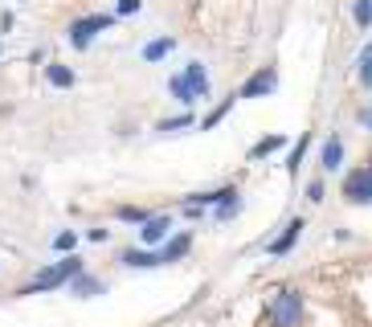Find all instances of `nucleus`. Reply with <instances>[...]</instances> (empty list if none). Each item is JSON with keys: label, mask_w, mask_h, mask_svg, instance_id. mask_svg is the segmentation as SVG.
I'll list each match as a JSON object with an SVG mask.
<instances>
[{"label": "nucleus", "mask_w": 372, "mask_h": 327, "mask_svg": "<svg viewBox=\"0 0 372 327\" xmlns=\"http://www.w3.org/2000/svg\"><path fill=\"white\" fill-rule=\"evenodd\" d=\"M119 262H123V266H131V270H152V266H160V254H147V250H127Z\"/></svg>", "instance_id": "9"}, {"label": "nucleus", "mask_w": 372, "mask_h": 327, "mask_svg": "<svg viewBox=\"0 0 372 327\" xmlns=\"http://www.w3.org/2000/svg\"><path fill=\"white\" fill-rule=\"evenodd\" d=\"M360 123H364V127L372 131V107H364V111H360Z\"/></svg>", "instance_id": "26"}, {"label": "nucleus", "mask_w": 372, "mask_h": 327, "mask_svg": "<svg viewBox=\"0 0 372 327\" xmlns=\"http://www.w3.org/2000/svg\"><path fill=\"white\" fill-rule=\"evenodd\" d=\"M299 311H303L299 291H282L274 299V307H270V319H274V327H295L299 323Z\"/></svg>", "instance_id": "3"}, {"label": "nucleus", "mask_w": 372, "mask_h": 327, "mask_svg": "<svg viewBox=\"0 0 372 327\" xmlns=\"http://www.w3.org/2000/svg\"><path fill=\"white\" fill-rule=\"evenodd\" d=\"M185 82L192 86V94H197V98H209V74H205V66H201V62H188Z\"/></svg>", "instance_id": "6"}, {"label": "nucleus", "mask_w": 372, "mask_h": 327, "mask_svg": "<svg viewBox=\"0 0 372 327\" xmlns=\"http://www.w3.org/2000/svg\"><path fill=\"white\" fill-rule=\"evenodd\" d=\"M356 66H360V82H364V91H372V41L360 49V62H356Z\"/></svg>", "instance_id": "17"}, {"label": "nucleus", "mask_w": 372, "mask_h": 327, "mask_svg": "<svg viewBox=\"0 0 372 327\" xmlns=\"http://www.w3.org/2000/svg\"><path fill=\"white\" fill-rule=\"evenodd\" d=\"M274 86H279V74L270 66H262V70H254L246 78V86L237 91V98H266V94H274Z\"/></svg>", "instance_id": "4"}, {"label": "nucleus", "mask_w": 372, "mask_h": 327, "mask_svg": "<svg viewBox=\"0 0 372 327\" xmlns=\"http://www.w3.org/2000/svg\"><path fill=\"white\" fill-rule=\"evenodd\" d=\"M172 49H176L172 37H156V41H147V46H143V62H164Z\"/></svg>", "instance_id": "11"}, {"label": "nucleus", "mask_w": 372, "mask_h": 327, "mask_svg": "<svg viewBox=\"0 0 372 327\" xmlns=\"http://www.w3.org/2000/svg\"><path fill=\"white\" fill-rule=\"evenodd\" d=\"M307 143H311V135H299V143L291 147V160H286V168H291V172H299V164H303V152H307Z\"/></svg>", "instance_id": "21"}, {"label": "nucleus", "mask_w": 372, "mask_h": 327, "mask_svg": "<svg viewBox=\"0 0 372 327\" xmlns=\"http://www.w3.org/2000/svg\"><path fill=\"white\" fill-rule=\"evenodd\" d=\"M233 102H237V98H230V102H221V107H213L209 115L201 119V131H213V127H217V123H221V119L230 115V107H233Z\"/></svg>", "instance_id": "18"}, {"label": "nucleus", "mask_w": 372, "mask_h": 327, "mask_svg": "<svg viewBox=\"0 0 372 327\" xmlns=\"http://www.w3.org/2000/svg\"><path fill=\"white\" fill-rule=\"evenodd\" d=\"M74 246H78V234H74V229H66V234L53 237V250H62V254H66V250H74Z\"/></svg>", "instance_id": "23"}, {"label": "nucleus", "mask_w": 372, "mask_h": 327, "mask_svg": "<svg viewBox=\"0 0 372 327\" xmlns=\"http://www.w3.org/2000/svg\"><path fill=\"white\" fill-rule=\"evenodd\" d=\"M119 221H127V225H143V221H147V217H152V213L147 209H140V205H119V213H115Z\"/></svg>", "instance_id": "16"}, {"label": "nucleus", "mask_w": 372, "mask_h": 327, "mask_svg": "<svg viewBox=\"0 0 372 327\" xmlns=\"http://www.w3.org/2000/svg\"><path fill=\"white\" fill-rule=\"evenodd\" d=\"M168 91L176 94V102H185V107H188V102H197V94H192V86H188V82H185V74H176V78H168Z\"/></svg>", "instance_id": "15"}, {"label": "nucleus", "mask_w": 372, "mask_h": 327, "mask_svg": "<svg viewBox=\"0 0 372 327\" xmlns=\"http://www.w3.org/2000/svg\"><path fill=\"white\" fill-rule=\"evenodd\" d=\"M70 291H74V295H82V299H91V295H102L107 286H102L98 279H91V274H82V270H78V274L70 279Z\"/></svg>", "instance_id": "8"}, {"label": "nucleus", "mask_w": 372, "mask_h": 327, "mask_svg": "<svg viewBox=\"0 0 372 327\" xmlns=\"http://www.w3.org/2000/svg\"><path fill=\"white\" fill-rule=\"evenodd\" d=\"M279 147H286V135H266V140H258L254 147H250V160H262V156H270V152H279Z\"/></svg>", "instance_id": "13"}, {"label": "nucleus", "mask_w": 372, "mask_h": 327, "mask_svg": "<svg viewBox=\"0 0 372 327\" xmlns=\"http://www.w3.org/2000/svg\"><path fill=\"white\" fill-rule=\"evenodd\" d=\"M115 25V17H107V13H94V17H82V21L70 25V46L74 49H86L102 33V29H111Z\"/></svg>", "instance_id": "2"}, {"label": "nucleus", "mask_w": 372, "mask_h": 327, "mask_svg": "<svg viewBox=\"0 0 372 327\" xmlns=\"http://www.w3.org/2000/svg\"><path fill=\"white\" fill-rule=\"evenodd\" d=\"M143 0H119V17H131V13H140Z\"/></svg>", "instance_id": "24"}, {"label": "nucleus", "mask_w": 372, "mask_h": 327, "mask_svg": "<svg viewBox=\"0 0 372 327\" xmlns=\"http://www.w3.org/2000/svg\"><path fill=\"white\" fill-rule=\"evenodd\" d=\"M237 213H241V201H237V192H233V196H225V201L217 205V221H230Z\"/></svg>", "instance_id": "19"}, {"label": "nucleus", "mask_w": 372, "mask_h": 327, "mask_svg": "<svg viewBox=\"0 0 372 327\" xmlns=\"http://www.w3.org/2000/svg\"><path fill=\"white\" fill-rule=\"evenodd\" d=\"M46 78H49V86H58V91H70L74 86V70L70 66H58V62L46 66Z\"/></svg>", "instance_id": "12"}, {"label": "nucleus", "mask_w": 372, "mask_h": 327, "mask_svg": "<svg viewBox=\"0 0 372 327\" xmlns=\"http://www.w3.org/2000/svg\"><path fill=\"white\" fill-rule=\"evenodd\" d=\"M188 246H192V237H188V234H176L172 241H164V254H160V262H180V258L188 254Z\"/></svg>", "instance_id": "10"}, {"label": "nucleus", "mask_w": 372, "mask_h": 327, "mask_svg": "<svg viewBox=\"0 0 372 327\" xmlns=\"http://www.w3.org/2000/svg\"><path fill=\"white\" fill-rule=\"evenodd\" d=\"M78 270H82V258H62V262H58V266H46V270H41V274H37V279L29 282V286H25L21 295H37V291H53V286H62V282H70L74 274H78Z\"/></svg>", "instance_id": "1"}, {"label": "nucleus", "mask_w": 372, "mask_h": 327, "mask_svg": "<svg viewBox=\"0 0 372 327\" xmlns=\"http://www.w3.org/2000/svg\"><path fill=\"white\" fill-rule=\"evenodd\" d=\"M340 164H344V143L331 135V140L324 143V168H327V172H336Z\"/></svg>", "instance_id": "14"}, {"label": "nucleus", "mask_w": 372, "mask_h": 327, "mask_svg": "<svg viewBox=\"0 0 372 327\" xmlns=\"http://www.w3.org/2000/svg\"><path fill=\"white\" fill-rule=\"evenodd\" d=\"M307 201H324V185H319V180L307 185Z\"/></svg>", "instance_id": "25"}, {"label": "nucleus", "mask_w": 372, "mask_h": 327, "mask_svg": "<svg viewBox=\"0 0 372 327\" xmlns=\"http://www.w3.org/2000/svg\"><path fill=\"white\" fill-rule=\"evenodd\" d=\"M168 234H172V217L164 213V217H147L140 229V241L143 246H160V241H168Z\"/></svg>", "instance_id": "5"}, {"label": "nucleus", "mask_w": 372, "mask_h": 327, "mask_svg": "<svg viewBox=\"0 0 372 327\" xmlns=\"http://www.w3.org/2000/svg\"><path fill=\"white\" fill-rule=\"evenodd\" d=\"M303 229H307V225H303V217H295V221H291V225L282 229V237H279V241H270V254H274V258H279V254H286V250H291V246L299 241V234H303Z\"/></svg>", "instance_id": "7"}, {"label": "nucleus", "mask_w": 372, "mask_h": 327, "mask_svg": "<svg viewBox=\"0 0 372 327\" xmlns=\"http://www.w3.org/2000/svg\"><path fill=\"white\" fill-rule=\"evenodd\" d=\"M188 123H192V115H176V119H164L156 131H164V135H168V131H180V127H188Z\"/></svg>", "instance_id": "22"}, {"label": "nucleus", "mask_w": 372, "mask_h": 327, "mask_svg": "<svg viewBox=\"0 0 372 327\" xmlns=\"http://www.w3.org/2000/svg\"><path fill=\"white\" fill-rule=\"evenodd\" d=\"M352 17H356V25H360V29H368V25H372V0H356Z\"/></svg>", "instance_id": "20"}, {"label": "nucleus", "mask_w": 372, "mask_h": 327, "mask_svg": "<svg viewBox=\"0 0 372 327\" xmlns=\"http://www.w3.org/2000/svg\"><path fill=\"white\" fill-rule=\"evenodd\" d=\"M368 172H372V164H368Z\"/></svg>", "instance_id": "27"}]
</instances>
